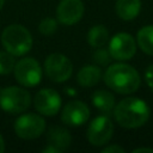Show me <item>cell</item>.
Returning a JSON list of instances; mask_svg holds the SVG:
<instances>
[{
    "label": "cell",
    "mask_w": 153,
    "mask_h": 153,
    "mask_svg": "<svg viewBox=\"0 0 153 153\" xmlns=\"http://www.w3.org/2000/svg\"><path fill=\"white\" fill-rule=\"evenodd\" d=\"M149 106L137 97H127L115 104L114 117L116 122L128 129L142 127L149 118Z\"/></svg>",
    "instance_id": "1"
},
{
    "label": "cell",
    "mask_w": 153,
    "mask_h": 153,
    "mask_svg": "<svg viewBox=\"0 0 153 153\" xmlns=\"http://www.w3.org/2000/svg\"><path fill=\"white\" fill-rule=\"evenodd\" d=\"M104 81L108 87L121 94H129L140 87V75L137 71L126 63H115L106 68Z\"/></svg>",
    "instance_id": "2"
},
{
    "label": "cell",
    "mask_w": 153,
    "mask_h": 153,
    "mask_svg": "<svg viewBox=\"0 0 153 153\" xmlns=\"http://www.w3.org/2000/svg\"><path fill=\"white\" fill-rule=\"evenodd\" d=\"M1 44L5 50L13 56H23L29 53L32 47V36L25 26L12 24L4 29Z\"/></svg>",
    "instance_id": "3"
},
{
    "label": "cell",
    "mask_w": 153,
    "mask_h": 153,
    "mask_svg": "<svg viewBox=\"0 0 153 153\" xmlns=\"http://www.w3.org/2000/svg\"><path fill=\"white\" fill-rule=\"evenodd\" d=\"M30 104L31 96L23 87L8 86L0 90V108L8 114H22Z\"/></svg>",
    "instance_id": "4"
},
{
    "label": "cell",
    "mask_w": 153,
    "mask_h": 153,
    "mask_svg": "<svg viewBox=\"0 0 153 153\" xmlns=\"http://www.w3.org/2000/svg\"><path fill=\"white\" fill-rule=\"evenodd\" d=\"M45 129V121L41 115L29 112L19 116L14 122V131L18 137L32 140L39 137Z\"/></svg>",
    "instance_id": "5"
},
{
    "label": "cell",
    "mask_w": 153,
    "mask_h": 153,
    "mask_svg": "<svg viewBox=\"0 0 153 153\" xmlns=\"http://www.w3.org/2000/svg\"><path fill=\"white\" fill-rule=\"evenodd\" d=\"M16 80L24 87H33L39 84L42 79V68L33 57H24L16 62L14 66Z\"/></svg>",
    "instance_id": "6"
},
{
    "label": "cell",
    "mask_w": 153,
    "mask_h": 153,
    "mask_svg": "<svg viewBox=\"0 0 153 153\" xmlns=\"http://www.w3.org/2000/svg\"><path fill=\"white\" fill-rule=\"evenodd\" d=\"M44 71L50 80L55 82H63L71 78L73 72V65L66 55L54 53L45 59Z\"/></svg>",
    "instance_id": "7"
},
{
    "label": "cell",
    "mask_w": 153,
    "mask_h": 153,
    "mask_svg": "<svg viewBox=\"0 0 153 153\" xmlns=\"http://www.w3.org/2000/svg\"><path fill=\"white\" fill-rule=\"evenodd\" d=\"M112 133H114L112 121L105 114V115H99L91 121L86 131V136L91 145L100 147L110 141V139L112 137Z\"/></svg>",
    "instance_id": "8"
},
{
    "label": "cell",
    "mask_w": 153,
    "mask_h": 153,
    "mask_svg": "<svg viewBox=\"0 0 153 153\" xmlns=\"http://www.w3.org/2000/svg\"><path fill=\"white\" fill-rule=\"evenodd\" d=\"M108 50L114 60H130L136 53V42L131 35L127 32H118L111 37Z\"/></svg>",
    "instance_id": "9"
},
{
    "label": "cell",
    "mask_w": 153,
    "mask_h": 153,
    "mask_svg": "<svg viewBox=\"0 0 153 153\" xmlns=\"http://www.w3.org/2000/svg\"><path fill=\"white\" fill-rule=\"evenodd\" d=\"M61 103L62 100L59 92L53 88H42L36 93L33 98V105L36 110L41 115L48 117L55 116L60 111Z\"/></svg>",
    "instance_id": "10"
},
{
    "label": "cell",
    "mask_w": 153,
    "mask_h": 153,
    "mask_svg": "<svg viewBox=\"0 0 153 153\" xmlns=\"http://www.w3.org/2000/svg\"><path fill=\"white\" fill-rule=\"evenodd\" d=\"M90 117V109L81 100H71L62 109L61 120L69 127H80Z\"/></svg>",
    "instance_id": "11"
},
{
    "label": "cell",
    "mask_w": 153,
    "mask_h": 153,
    "mask_svg": "<svg viewBox=\"0 0 153 153\" xmlns=\"http://www.w3.org/2000/svg\"><path fill=\"white\" fill-rule=\"evenodd\" d=\"M84 16V4L81 0H61L56 8V17L65 25L76 24Z\"/></svg>",
    "instance_id": "12"
},
{
    "label": "cell",
    "mask_w": 153,
    "mask_h": 153,
    "mask_svg": "<svg viewBox=\"0 0 153 153\" xmlns=\"http://www.w3.org/2000/svg\"><path fill=\"white\" fill-rule=\"evenodd\" d=\"M47 141L48 145L55 147L57 152L66 151L72 142V136L69 131L62 127H51L47 134Z\"/></svg>",
    "instance_id": "13"
},
{
    "label": "cell",
    "mask_w": 153,
    "mask_h": 153,
    "mask_svg": "<svg viewBox=\"0 0 153 153\" xmlns=\"http://www.w3.org/2000/svg\"><path fill=\"white\" fill-rule=\"evenodd\" d=\"M141 10L140 0H117L115 5L116 14L126 22L135 19Z\"/></svg>",
    "instance_id": "14"
},
{
    "label": "cell",
    "mask_w": 153,
    "mask_h": 153,
    "mask_svg": "<svg viewBox=\"0 0 153 153\" xmlns=\"http://www.w3.org/2000/svg\"><path fill=\"white\" fill-rule=\"evenodd\" d=\"M100 79H102V69H100V67H98L96 65L84 66L76 75V81L82 87L94 86L98 84V81Z\"/></svg>",
    "instance_id": "15"
},
{
    "label": "cell",
    "mask_w": 153,
    "mask_h": 153,
    "mask_svg": "<svg viewBox=\"0 0 153 153\" xmlns=\"http://www.w3.org/2000/svg\"><path fill=\"white\" fill-rule=\"evenodd\" d=\"M92 104L104 114H109L115 108V96L105 90L94 91L92 94Z\"/></svg>",
    "instance_id": "16"
},
{
    "label": "cell",
    "mask_w": 153,
    "mask_h": 153,
    "mask_svg": "<svg viewBox=\"0 0 153 153\" xmlns=\"http://www.w3.org/2000/svg\"><path fill=\"white\" fill-rule=\"evenodd\" d=\"M136 43L143 53L153 55V25H146L137 31Z\"/></svg>",
    "instance_id": "17"
},
{
    "label": "cell",
    "mask_w": 153,
    "mask_h": 153,
    "mask_svg": "<svg viewBox=\"0 0 153 153\" xmlns=\"http://www.w3.org/2000/svg\"><path fill=\"white\" fill-rule=\"evenodd\" d=\"M109 39V32L108 29L104 25H94L92 26L87 32V42L93 48H100L103 47Z\"/></svg>",
    "instance_id": "18"
},
{
    "label": "cell",
    "mask_w": 153,
    "mask_h": 153,
    "mask_svg": "<svg viewBox=\"0 0 153 153\" xmlns=\"http://www.w3.org/2000/svg\"><path fill=\"white\" fill-rule=\"evenodd\" d=\"M16 66V60L8 51H0V75L10 74Z\"/></svg>",
    "instance_id": "19"
},
{
    "label": "cell",
    "mask_w": 153,
    "mask_h": 153,
    "mask_svg": "<svg viewBox=\"0 0 153 153\" xmlns=\"http://www.w3.org/2000/svg\"><path fill=\"white\" fill-rule=\"evenodd\" d=\"M56 30H57V22L51 17L44 18L38 25V31L44 36H50L55 33Z\"/></svg>",
    "instance_id": "20"
},
{
    "label": "cell",
    "mask_w": 153,
    "mask_h": 153,
    "mask_svg": "<svg viewBox=\"0 0 153 153\" xmlns=\"http://www.w3.org/2000/svg\"><path fill=\"white\" fill-rule=\"evenodd\" d=\"M110 59H111V56H110V54H109V50L103 49V47L97 48L96 53L93 54V60H94V62H96L97 65H99V66H106V65L109 63Z\"/></svg>",
    "instance_id": "21"
},
{
    "label": "cell",
    "mask_w": 153,
    "mask_h": 153,
    "mask_svg": "<svg viewBox=\"0 0 153 153\" xmlns=\"http://www.w3.org/2000/svg\"><path fill=\"white\" fill-rule=\"evenodd\" d=\"M103 153H124L126 149L123 147H121L120 145H110V146H106L102 149Z\"/></svg>",
    "instance_id": "22"
},
{
    "label": "cell",
    "mask_w": 153,
    "mask_h": 153,
    "mask_svg": "<svg viewBox=\"0 0 153 153\" xmlns=\"http://www.w3.org/2000/svg\"><path fill=\"white\" fill-rule=\"evenodd\" d=\"M145 79H146V82L149 86V88L153 91V65L147 67V69L145 72Z\"/></svg>",
    "instance_id": "23"
},
{
    "label": "cell",
    "mask_w": 153,
    "mask_h": 153,
    "mask_svg": "<svg viewBox=\"0 0 153 153\" xmlns=\"http://www.w3.org/2000/svg\"><path fill=\"white\" fill-rule=\"evenodd\" d=\"M142 152L153 153V148H148V147H139V148L133 149V153H142Z\"/></svg>",
    "instance_id": "24"
},
{
    "label": "cell",
    "mask_w": 153,
    "mask_h": 153,
    "mask_svg": "<svg viewBox=\"0 0 153 153\" xmlns=\"http://www.w3.org/2000/svg\"><path fill=\"white\" fill-rule=\"evenodd\" d=\"M4 151H5V141H4L2 135L0 134V153H2Z\"/></svg>",
    "instance_id": "25"
},
{
    "label": "cell",
    "mask_w": 153,
    "mask_h": 153,
    "mask_svg": "<svg viewBox=\"0 0 153 153\" xmlns=\"http://www.w3.org/2000/svg\"><path fill=\"white\" fill-rule=\"evenodd\" d=\"M4 4H5V0H0V10L2 8V6H4Z\"/></svg>",
    "instance_id": "26"
}]
</instances>
